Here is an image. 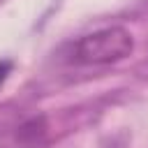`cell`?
<instances>
[{
	"instance_id": "7a4b0ae2",
	"label": "cell",
	"mask_w": 148,
	"mask_h": 148,
	"mask_svg": "<svg viewBox=\"0 0 148 148\" xmlns=\"http://www.w3.org/2000/svg\"><path fill=\"white\" fill-rule=\"evenodd\" d=\"M12 67H14L12 60H0V86H2V83L7 81V76L12 74Z\"/></svg>"
},
{
	"instance_id": "6da1fadb",
	"label": "cell",
	"mask_w": 148,
	"mask_h": 148,
	"mask_svg": "<svg viewBox=\"0 0 148 148\" xmlns=\"http://www.w3.org/2000/svg\"><path fill=\"white\" fill-rule=\"evenodd\" d=\"M132 32L123 25H109L69 42L62 49V60L69 65H111L132 56Z\"/></svg>"
}]
</instances>
